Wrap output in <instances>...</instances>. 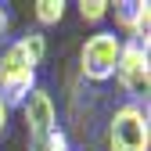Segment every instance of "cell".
Returning a JSON list of instances; mask_svg holds the SVG:
<instances>
[{"mask_svg": "<svg viewBox=\"0 0 151 151\" xmlns=\"http://www.w3.org/2000/svg\"><path fill=\"white\" fill-rule=\"evenodd\" d=\"M151 144V122L140 104H122L108 122V151H147Z\"/></svg>", "mask_w": 151, "mask_h": 151, "instance_id": "1", "label": "cell"}, {"mask_svg": "<svg viewBox=\"0 0 151 151\" xmlns=\"http://www.w3.org/2000/svg\"><path fill=\"white\" fill-rule=\"evenodd\" d=\"M119 50H122V40L115 32H93L86 36V43L79 50V72L83 79L90 83H108L115 79V65H119Z\"/></svg>", "mask_w": 151, "mask_h": 151, "instance_id": "2", "label": "cell"}, {"mask_svg": "<svg viewBox=\"0 0 151 151\" xmlns=\"http://www.w3.org/2000/svg\"><path fill=\"white\" fill-rule=\"evenodd\" d=\"M36 86V68L25 61V54L18 50L14 43L4 47L0 54V97L7 104H22Z\"/></svg>", "mask_w": 151, "mask_h": 151, "instance_id": "3", "label": "cell"}, {"mask_svg": "<svg viewBox=\"0 0 151 151\" xmlns=\"http://www.w3.org/2000/svg\"><path fill=\"white\" fill-rule=\"evenodd\" d=\"M115 79L129 97H144L151 90V61H147V43L126 40L119 50V65H115Z\"/></svg>", "mask_w": 151, "mask_h": 151, "instance_id": "4", "label": "cell"}, {"mask_svg": "<svg viewBox=\"0 0 151 151\" xmlns=\"http://www.w3.org/2000/svg\"><path fill=\"white\" fill-rule=\"evenodd\" d=\"M22 111H25V126H29L32 140H40L50 129H58V108H54V97L43 86H32V93L22 101Z\"/></svg>", "mask_w": 151, "mask_h": 151, "instance_id": "5", "label": "cell"}, {"mask_svg": "<svg viewBox=\"0 0 151 151\" xmlns=\"http://www.w3.org/2000/svg\"><path fill=\"white\" fill-rule=\"evenodd\" d=\"M115 22L119 29H126L137 43H147V25H151V4L144 0H122L115 4Z\"/></svg>", "mask_w": 151, "mask_h": 151, "instance_id": "6", "label": "cell"}, {"mask_svg": "<svg viewBox=\"0 0 151 151\" xmlns=\"http://www.w3.org/2000/svg\"><path fill=\"white\" fill-rule=\"evenodd\" d=\"M14 47L25 54V61H29L32 68L47 58V36H43V32H36V29H32V32H25V36H22V40H18Z\"/></svg>", "mask_w": 151, "mask_h": 151, "instance_id": "7", "label": "cell"}, {"mask_svg": "<svg viewBox=\"0 0 151 151\" xmlns=\"http://www.w3.org/2000/svg\"><path fill=\"white\" fill-rule=\"evenodd\" d=\"M32 14H36L40 25H58L61 18H65V0H36Z\"/></svg>", "mask_w": 151, "mask_h": 151, "instance_id": "8", "label": "cell"}, {"mask_svg": "<svg viewBox=\"0 0 151 151\" xmlns=\"http://www.w3.org/2000/svg\"><path fill=\"white\" fill-rule=\"evenodd\" d=\"M108 11H111V4H108V0H83V4H79L83 22H101Z\"/></svg>", "mask_w": 151, "mask_h": 151, "instance_id": "9", "label": "cell"}, {"mask_svg": "<svg viewBox=\"0 0 151 151\" xmlns=\"http://www.w3.org/2000/svg\"><path fill=\"white\" fill-rule=\"evenodd\" d=\"M7 119H11V104L0 97V137H4V129H7Z\"/></svg>", "mask_w": 151, "mask_h": 151, "instance_id": "10", "label": "cell"}, {"mask_svg": "<svg viewBox=\"0 0 151 151\" xmlns=\"http://www.w3.org/2000/svg\"><path fill=\"white\" fill-rule=\"evenodd\" d=\"M7 29H11V14H7L4 4H0V36H7Z\"/></svg>", "mask_w": 151, "mask_h": 151, "instance_id": "11", "label": "cell"}]
</instances>
